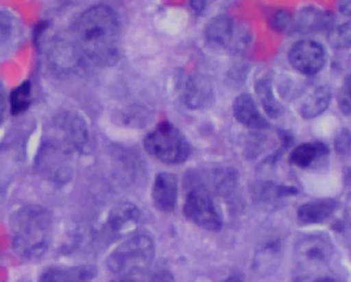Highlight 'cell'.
<instances>
[{"label":"cell","instance_id":"6da1fadb","mask_svg":"<svg viewBox=\"0 0 351 282\" xmlns=\"http://www.w3.org/2000/svg\"><path fill=\"white\" fill-rule=\"evenodd\" d=\"M119 15L105 5H94L73 23L68 45L75 66L106 68L119 60Z\"/></svg>","mask_w":351,"mask_h":282},{"label":"cell","instance_id":"7a4b0ae2","mask_svg":"<svg viewBox=\"0 0 351 282\" xmlns=\"http://www.w3.org/2000/svg\"><path fill=\"white\" fill-rule=\"evenodd\" d=\"M52 216L46 207L25 205L10 219L12 246L25 258L40 257L48 250L52 235Z\"/></svg>","mask_w":351,"mask_h":282},{"label":"cell","instance_id":"3957f363","mask_svg":"<svg viewBox=\"0 0 351 282\" xmlns=\"http://www.w3.org/2000/svg\"><path fill=\"white\" fill-rule=\"evenodd\" d=\"M156 256V244L150 237L136 235L119 244L110 254L108 268L117 275H133L147 271Z\"/></svg>","mask_w":351,"mask_h":282},{"label":"cell","instance_id":"277c9868","mask_svg":"<svg viewBox=\"0 0 351 282\" xmlns=\"http://www.w3.org/2000/svg\"><path fill=\"white\" fill-rule=\"evenodd\" d=\"M144 147L151 156L168 165L184 163L191 154V146L184 133L167 121L148 133Z\"/></svg>","mask_w":351,"mask_h":282},{"label":"cell","instance_id":"5b68a950","mask_svg":"<svg viewBox=\"0 0 351 282\" xmlns=\"http://www.w3.org/2000/svg\"><path fill=\"white\" fill-rule=\"evenodd\" d=\"M184 215L188 220L209 232L223 227V216L207 188L197 185L188 193L184 204Z\"/></svg>","mask_w":351,"mask_h":282},{"label":"cell","instance_id":"8992f818","mask_svg":"<svg viewBox=\"0 0 351 282\" xmlns=\"http://www.w3.org/2000/svg\"><path fill=\"white\" fill-rule=\"evenodd\" d=\"M333 256V248L326 239L311 236L295 246V261L302 277L311 278L313 273L326 268Z\"/></svg>","mask_w":351,"mask_h":282},{"label":"cell","instance_id":"52a82bcc","mask_svg":"<svg viewBox=\"0 0 351 282\" xmlns=\"http://www.w3.org/2000/svg\"><path fill=\"white\" fill-rule=\"evenodd\" d=\"M288 60L300 73L315 75L324 68L326 51L319 43L304 39L291 47L288 53Z\"/></svg>","mask_w":351,"mask_h":282},{"label":"cell","instance_id":"ba28073f","mask_svg":"<svg viewBox=\"0 0 351 282\" xmlns=\"http://www.w3.org/2000/svg\"><path fill=\"white\" fill-rule=\"evenodd\" d=\"M68 150L56 142L46 143L38 156L39 169L49 179L66 183L71 178V166L69 165Z\"/></svg>","mask_w":351,"mask_h":282},{"label":"cell","instance_id":"9c48e42d","mask_svg":"<svg viewBox=\"0 0 351 282\" xmlns=\"http://www.w3.org/2000/svg\"><path fill=\"white\" fill-rule=\"evenodd\" d=\"M215 88L209 78L202 74L189 76L182 89V102L192 110L209 108L215 103Z\"/></svg>","mask_w":351,"mask_h":282},{"label":"cell","instance_id":"30bf717a","mask_svg":"<svg viewBox=\"0 0 351 282\" xmlns=\"http://www.w3.org/2000/svg\"><path fill=\"white\" fill-rule=\"evenodd\" d=\"M141 211L131 202H121L110 211L107 231L115 238L132 234L139 224Z\"/></svg>","mask_w":351,"mask_h":282},{"label":"cell","instance_id":"8fae6325","mask_svg":"<svg viewBox=\"0 0 351 282\" xmlns=\"http://www.w3.org/2000/svg\"><path fill=\"white\" fill-rule=\"evenodd\" d=\"M237 28L231 17L219 15L208 23L205 40L210 49L215 51H229L237 45Z\"/></svg>","mask_w":351,"mask_h":282},{"label":"cell","instance_id":"7c38bea8","mask_svg":"<svg viewBox=\"0 0 351 282\" xmlns=\"http://www.w3.org/2000/svg\"><path fill=\"white\" fill-rule=\"evenodd\" d=\"M178 181L176 174L160 172L156 177L152 187L154 207L160 213H172L178 203Z\"/></svg>","mask_w":351,"mask_h":282},{"label":"cell","instance_id":"4fadbf2b","mask_svg":"<svg viewBox=\"0 0 351 282\" xmlns=\"http://www.w3.org/2000/svg\"><path fill=\"white\" fill-rule=\"evenodd\" d=\"M56 127L64 133V136L58 139L56 143L62 145L66 150H82L87 144V126L82 117L69 113L60 119Z\"/></svg>","mask_w":351,"mask_h":282},{"label":"cell","instance_id":"5bb4252c","mask_svg":"<svg viewBox=\"0 0 351 282\" xmlns=\"http://www.w3.org/2000/svg\"><path fill=\"white\" fill-rule=\"evenodd\" d=\"M233 115L237 121L247 128L263 130L269 127V123L263 117L254 99L249 94H241L234 99Z\"/></svg>","mask_w":351,"mask_h":282},{"label":"cell","instance_id":"9a60e30c","mask_svg":"<svg viewBox=\"0 0 351 282\" xmlns=\"http://www.w3.org/2000/svg\"><path fill=\"white\" fill-rule=\"evenodd\" d=\"M337 207L338 203L332 199L305 203L298 209V221L302 225L319 224L330 218Z\"/></svg>","mask_w":351,"mask_h":282},{"label":"cell","instance_id":"2e32d148","mask_svg":"<svg viewBox=\"0 0 351 282\" xmlns=\"http://www.w3.org/2000/svg\"><path fill=\"white\" fill-rule=\"evenodd\" d=\"M95 275V268L90 266L51 268L43 274L39 282H93Z\"/></svg>","mask_w":351,"mask_h":282},{"label":"cell","instance_id":"e0dca14e","mask_svg":"<svg viewBox=\"0 0 351 282\" xmlns=\"http://www.w3.org/2000/svg\"><path fill=\"white\" fill-rule=\"evenodd\" d=\"M328 147L321 142L303 143L292 150L289 161L292 165L299 168H309L319 158L328 154Z\"/></svg>","mask_w":351,"mask_h":282},{"label":"cell","instance_id":"ac0fdd59","mask_svg":"<svg viewBox=\"0 0 351 282\" xmlns=\"http://www.w3.org/2000/svg\"><path fill=\"white\" fill-rule=\"evenodd\" d=\"M332 21V15L328 12L321 11L315 8H307L300 12L295 28L303 32L323 30L330 27Z\"/></svg>","mask_w":351,"mask_h":282},{"label":"cell","instance_id":"d6986e66","mask_svg":"<svg viewBox=\"0 0 351 282\" xmlns=\"http://www.w3.org/2000/svg\"><path fill=\"white\" fill-rule=\"evenodd\" d=\"M331 89L327 85L319 86L307 97L301 107L304 119H311L324 113L330 105Z\"/></svg>","mask_w":351,"mask_h":282},{"label":"cell","instance_id":"ffe728a7","mask_svg":"<svg viewBox=\"0 0 351 282\" xmlns=\"http://www.w3.org/2000/svg\"><path fill=\"white\" fill-rule=\"evenodd\" d=\"M280 248L278 244L272 242L261 248L254 260V270L261 275H270L280 266Z\"/></svg>","mask_w":351,"mask_h":282},{"label":"cell","instance_id":"44dd1931","mask_svg":"<svg viewBox=\"0 0 351 282\" xmlns=\"http://www.w3.org/2000/svg\"><path fill=\"white\" fill-rule=\"evenodd\" d=\"M256 92L267 115L271 119L278 117L280 113V105L274 97L269 80H258L256 85Z\"/></svg>","mask_w":351,"mask_h":282},{"label":"cell","instance_id":"7402d4cb","mask_svg":"<svg viewBox=\"0 0 351 282\" xmlns=\"http://www.w3.org/2000/svg\"><path fill=\"white\" fill-rule=\"evenodd\" d=\"M31 104V84L25 82L12 91L10 107L13 115H21L27 111Z\"/></svg>","mask_w":351,"mask_h":282},{"label":"cell","instance_id":"603a6c76","mask_svg":"<svg viewBox=\"0 0 351 282\" xmlns=\"http://www.w3.org/2000/svg\"><path fill=\"white\" fill-rule=\"evenodd\" d=\"M329 42L337 49L348 48L350 46V23L333 28L329 33Z\"/></svg>","mask_w":351,"mask_h":282},{"label":"cell","instance_id":"cb8c5ba5","mask_svg":"<svg viewBox=\"0 0 351 282\" xmlns=\"http://www.w3.org/2000/svg\"><path fill=\"white\" fill-rule=\"evenodd\" d=\"M339 106L345 115H350V78H345L340 93H339Z\"/></svg>","mask_w":351,"mask_h":282},{"label":"cell","instance_id":"d4e9b609","mask_svg":"<svg viewBox=\"0 0 351 282\" xmlns=\"http://www.w3.org/2000/svg\"><path fill=\"white\" fill-rule=\"evenodd\" d=\"M292 23L291 15L288 12L278 11L276 14L271 17V27L278 31L286 30L289 28Z\"/></svg>","mask_w":351,"mask_h":282},{"label":"cell","instance_id":"484cf974","mask_svg":"<svg viewBox=\"0 0 351 282\" xmlns=\"http://www.w3.org/2000/svg\"><path fill=\"white\" fill-rule=\"evenodd\" d=\"M335 146L338 154H344V156L349 154V152H350V133H349V130L344 129L339 133L337 138H335Z\"/></svg>","mask_w":351,"mask_h":282},{"label":"cell","instance_id":"4316f807","mask_svg":"<svg viewBox=\"0 0 351 282\" xmlns=\"http://www.w3.org/2000/svg\"><path fill=\"white\" fill-rule=\"evenodd\" d=\"M11 31V19L5 12L0 11V45L3 44L9 38Z\"/></svg>","mask_w":351,"mask_h":282},{"label":"cell","instance_id":"83f0119b","mask_svg":"<svg viewBox=\"0 0 351 282\" xmlns=\"http://www.w3.org/2000/svg\"><path fill=\"white\" fill-rule=\"evenodd\" d=\"M150 282H176V278L172 275L171 272L162 270V271L156 272L151 278Z\"/></svg>","mask_w":351,"mask_h":282},{"label":"cell","instance_id":"f1b7e54d","mask_svg":"<svg viewBox=\"0 0 351 282\" xmlns=\"http://www.w3.org/2000/svg\"><path fill=\"white\" fill-rule=\"evenodd\" d=\"M5 110H7V102H5V93L0 89V124L3 121Z\"/></svg>","mask_w":351,"mask_h":282},{"label":"cell","instance_id":"f546056e","mask_svg":"<svg viewBox=\"0 0 351 282\" xmlns=\"http://www.w3.org/2000/svg\"><path fill=\"white\" fill-rule=\"evenodd\" d=\"M192 9L196 12V13H203L205 11L206 5L207 3L205 1H193V3H190Z\"/></svg>","mask_w":351,"mask_h":282},{"label":"cell","instance_id":"4dcf8cb0","mask_svg":"<svg viewBox=\"0 0 351 282\" xmlns=\"http://www.w3.org/2000/svg\"><path fill=\"white\" fill-rule=\"evenodd\" d=\"M339 8H340V11L342 12L343 14L348 15V16L350 15V1H342V3H339Z\"/></svg>","mask_w":351,"mask_h":282},{"label":"cell","instance_id":"1f68e13d","mask_svg":"<svg viewBox=\"0 0 351 282\" xmlns=\"http://www.w3.org/2000/svg\"><path fill=\"white\" fill-rule=\"evenodd\" d=\"M313 282H337V280H335V278L330 277V276L325 275L317 278V279L313 280Z\"/></svg>","mask_w":351,"mask_h":282},{"label":"cell","instance_id":"d6a6232c","mask_svg":"<svg viewBox=\"0 0 351 282\" xmlns=\"http://www.w3.org/2000/svg\"><path fill=\"white\" fill-rule=\"evenodd\" d=\"M221 282H245L244 279H243L242 276L240 275H232L230 277L227 278V279L223 280Z\"/></svg>","mask_w":351,"mask_h":282},{"label":"cell","instance_id":"836d02e7","mask_svg":"<svg viewBox=\"0 0 351 282\" xmlns=\"http://www.w3.org/2000/svg\"><path fill=\"white\" fill-rule=\"evenodd\" d=\"M23 282H29V281H23Z\"/></svg>","mask_w":351,"mask_h":282}]
</instances>
